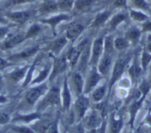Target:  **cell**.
<instances>
[{
	"mask_svg": "<svg viewBox=\"0 0 151 133\" xmlns=\"http://www.w3.org/2000/svg\"><path fill=\"white\" fill-rule=\"evenodd\" d=\"M130 60H131L130 55H124V56L119 57L113 63L111 74L110 76V80H109L108 86H107L109 92L111 91L113 86L117 82L119 81L120 79L122 78Z\"/></svg>",
	"mask_w": 151,
	"mask_h": 133,
	"instance_id": "6da1fadb",
	"label": "cell"
},
{
	"mask_svg": "<svg viewBox=\"0 0 151 133\" xmlns=\"http://www.w3.org/2000/svg\"><path fill=\"white\" fill-rule=\"evenodd\" d=\"M62 104L60 88L58 86H53L47 90L44 99L39 105L38 110L41 111L48 106H60Z\"/></svg>",
	"mask_w": 151,
	"mask_h": 133,
	"instance_id": "7a4b0ae2",
	"label": "cell"
},
{
	"mask_svg": "<svg viewBox=\"0 0 151 133\" xmlns=\"http://www.w3.org/2000/svg\"><path fill=\"white\" fill-rule=\"evenodd\" d=\"M103 77L99 72L97 67L93 65L91 66L88 72H87V77L85 80V86H84L83 94H88L92 92L97 87L99 83Z\"/></svg>",
	"mask_w": 151,
	"mask_h": 133,
	"instance_id": "3957f363",
	"label": "cell"
},
{
	"mask_svg": "<svg viewBox=\"0 0 151 133\" xmlns=\"http://www.w3.org/2000/svg\"><path fill=\"white\" fill-rule=\"evenodd\" d=\"M90 42L91 41L88 39H85L80 43L78 44L76 46L71 47L69 49L67 55H65L68 61V63H69V66H70L72 68H76L78 63V61L79 60V57H80L81 53Z\"/></svg>",
	"mask_w": 151,
	"mask_h": 133,
	"instance_id": "277c9868",
	"label": "cell"
},
{
	"mask_svg": "<svg viewBox=\"0 0 151 133\" xmlns=\"http://www.w3.org/2000/svg\"><path fill=\"white\" fill-rule=\"evenodd\" d=\"M104 53V36L96 38L91 44L90 66H96Z\"/></svg>",
	"mask_w": 151,
	"mask_h": 133,
	"instance_id": "5b68a950",
	"label": "cell"
},
{
	"mask_svg": "<svg viewBox=\"0 0 151 133\" xmlns=\"http://www.w3.org/2000/svg\"><path fill=\"white\" fill-rule=\"evenodd\" d=\"M51 57L53 59V61L52 63L51 72L49 76V82H53L56 77L66 71L68 67L69 66V63L65 56Z\"/></svg>",
	"mask_w": 151,
	"mask_h": 133,
	"instance_id": "8992f818",
	"label": "cell"
},
{
	"mask_svg": "<svg viewBox=\"0 0 151 133\" xmlns=\"http://www.w3.org/2000/svg\"><path fill=\"white\" fill-rule=\"evenodd\" d=\"M71 17L68 14V13H59V14H55V15L51 16L48 18H42L39 20L40 23L44 25H47L50 26L51 31L53 34H56V27L58 25L60 24L62 22H68L70 21Z\"/></svg>",
	"mask_w": 151,
	"mask_h": 133,
	"instance_id": "52a82bcc",
	"label": "cell"
},
{
	"mask_svg": "<svg viewBox=\"0 0 151 133\" xmlns=\"http://www.w3.org/2000/svg\"><path fill=\"white\" fill-rule=\"evenodd\" d=\"M33 11L26 10V11H9L5 14V17L13 23L16 25H22L25 24L33 15Z\"/></svg>",
	"mask_w": 151,
	"mask_h": 133,
	"instance_id": "ba28073f",
	"label": "cell"
},
{
	"mask_svg": "<svg viewBox=\"0 0 151 133\" xmlns=\"http://www.w3.org/2000/svg\"><path fill=\"white\" fill-rule=\"evenodd\" d=\"M48 86L47 83H41L35 87L31 88L25 94V100L27 103L33 105L39 100V99L46 94L48 90Z\"/></svg>",
	"mask_w": 151,
	"mask_h": 133,
	"instance_id": "9c48e42d",
	"label": "cell"
},
{
	"mask_svg": "<svg viewBox=\"0 0 151 133\" xmlns=\"http://www.w3.org/2000/svg\"><path fill=\"white\" fill-rule=\"evenodd\" d=\"M113 65V54L103 53L101 59L99 61L96 67L99 72L103 77H108L111 74Z\"/></svg>",
	"mask_w": 151,
	"mask_h": 133,
	"instance_id": "30bf717a",
	"label": "cell"
},
{
	"mask_svg": "<svg viewBox=\"0 0 151 133\" xmlns=\"http://www.w3.org/2000/svg\"><path fill=\"white\" fill-rule=\"evenodd\" d=\"M26 40L25 32H18L15 34L8 36L3 42H0V50L8 51L17 47Z\"/></svg>",
	"mask_w": 151,
	"mask_h": 133,
	"instance_id": "8fae6325",
	"label": "cell"
},
{
	"mask_svg": "<svg viewBox=\"0 0 151 133\" xmlns=\"http://www.w3.org/2000/svg\"><path fill=\"white\" fill-rule=\"evenodd\" d=\"M40 50V46H36L30 48V49H24L22 52H18V53L14 54L8 57V60L11 63L17 64V63L22 62V61H25L31 58L32 57L34 56Z\"/></svg>",
	"mask_w": 151,
	"mask_h": 133,
	"instance_id": "7c38bea8",
	"label": "cell"
},
{
	"mask_svg": "<svg viewBox=\"0 0 151 133\" xmlns=\"http://www.w3.org/2000/svg\"><path fill=\"white\" fill-rule=\"evenodd\" d=\"M85 30V26L78 22H72L68 25L65 31V36L68 41L71 42H75Z\"/></svg>",
	"mask_w": 151,
	"mask_h": 133,
	"instance_id": "4fadbf2b",
	"label": "cell"
},
{
	"mask_svg": "<svg viewBox=\"0 0 151 133\" xmlns=\"http://www.w3.org/2000/svg\"><path fill=\"white\" fill-rule=\"evenodd\" d=\"M68 42L69 41L65 36H59L49 44L46 48V51L49 52L51 57H58Z\"/></svg>",
	"mask_w": 151,
	"mask_h": 133,
	"instance_id": "5bb4252c",
	"label": "cell"
},
{
	"mask_svg": "<svg viewBox=\"0 0 151 133\" xmlns=\"http://www.w3.org/2000/svg\"><path fill=\"white\" fill-rule=\"evenodd\" d=\"M100 111L99 109H93L88 114L85 120V125L89 129L98 128L103 123Z\"/></svg>",
	"mask_w": 151,
	"mask_h": 133,
	"instance_id": "9a60e30c",
	"label": "cell"
},
{
	"mask_svg": "<svg viewBox=\"0 0 151 133\" xmlns=\"http://www.w3.org/2000/svg\"><path fill=\"white\" fill-rule=\"evenodd\" d=\"M89 105V99L86 97V94H82L78 96L75 103V109L76 113L79 120L82 119L85 116L88 110Z\"/></svg>",
	"mask_w": 151,
	"mask_h": 133,
	"instance_id": "2e32d148",
	"label": "cell"
},
{
	"mask_svg": "<svg viewBox=\"0 0 151 133\" xmlns=\"http://www.w3.org/2000/svg\"><path fill=\"white\" fill-rule=\"evenodd\" d=\"M71 82L74 88L76 96H79L83 94L84 86H85V80L83 75L78 70L74 71L71 74Z\"/></svg>",
	"mask_w": 151,
	"mask_h": 133,
	"instance_id": "e0dca14e",
	"label": "cell"
},
{
	"mask_svg": "<svg viewBox=\"0 0 151 133\" xmlns=\"http://www.w3.org/2000/svg\"><path fill=\"white\" fill-rule=\"evenodd\" d=\"M113 15V11L112 10H104V11L99 12L96 15L95 18L93 20L92 23L90 24L89 28H96L101 27L104 25L106 23L108 22L110 17Z\"/></svg>",
	"mask_w": 151,
	"mask_h": 133,
	"instance_id": "ac0fdd59",
	"label": "cell"
},
{
	"mask_svg": "<svg viewBox=\"0 0 151 133\" xmlns=\"http://www.w3.org/2000/svg\"><path fill=\"white\" fill-rule=\"evenodd\" d=\"M96 0H75L73 11L76 14H84L91 11Z\"/></svg>",
	"mask_w": 151,
	"mask_h": 133,
	"instance_id": "d6986e66",
	"label": "cell"
},
{
	"mask_svg": "<svg viewBox=\"0 0 151 133\" xmlns=\"http://www.w3.org/2000/svg\"><path fill=\"white\" fill-rule=\"evenodd\" d=\"M62 97V105L64 110L68 111L70 109L71 104V93L70 90L69 83H68V77H66L64 80L63 86H62V92H61Z\"/></svg>",
	"mask_w": 151,
	"mask_h": 133,
	"instance_id": "ffe728a7",
	"label": "cell"
},
{
	"mask_svg": "<svg viewBox=\"0 0 151 133\" xmlns=\"http://www.w3.org/2000/svg\"><path fill=\"white\" fill-rule=\"evenodd\" d=\"M129 17L128 14L125 12H119L115 14H113L110 17V20H108V25L109 29L110 31L116 30L117 28L122 23H124L127 18Z\"/></svg>",
	"mask_w": 151,
	"mask_h": 133,
	"instance_id": "44dd1931",
	"label": "cell"
},
{
	"mask_svg": "<svg viewBox=\"0 0 151 133\" xmlns=\"http://www.w3.org/2000/svg\"><path fill=\"white\" fill-rule=\"evenodd\" d=\"M56 11H59L57 0H44L38 10L40 15H46Z\"/></svg>",
	"mask_w": 151,
	"mask_h": 133,
	"instance_id": "7402d4cb",
	"label": "cell"
},
{
	"mask_svg": "<svg viewBox=\"0 0 151 133\" xmlns=\"http://www.w3.org/2000/svg\"><path fill=\"white\" fill-rule=\"evenodd\" d=\"M30 66V65H25L24 66L17 68L12 72L9 73L8 74V77L11 79V81L17 83H19V82L22 81L23 79H25Z\"/></svg>",
	"mask_w": 151,
	"mask_h": 133,
	"instance_id": "603a6c76",
	"label": "cell"
},
{
	"mask_svg": "<svg viewBox=\"0 0 151 133\" xmlns=\"http://www.w3.org/2000/svg\"><path fill=\"white\" fill-rule=\"evenodd\" d=\"M141 34L142 31L140 29L136 27H131L125 32L124 37L128 41L129 43L135 45L139 41Z\"/></svg>",
	"mask_w": 151,
	"mask_h": 133,
	"instance_id": "cb8c5ba5",
	"label": "cell"
},
{
	"mask_svg": "<svg viewBox=\"0 0 151 133\" xmlns=\"http://www.w3.org/2000/svg\"><path fill=\"white\" fill-rule=\"evenodd\" d=\"M51 63H47V65H45V67L40 71V74H38L37 77H36L34 80H32V81L30 82V85L33 86V85L42 83L43 82L50 76V72H51Z\"/></svg>",
	"mask_w": 151,
	"mask_h": 133,
	"instance_id": "d4e9b609",
	"label": "cell"
},
{
	"mask_svg": "<svg viewBox=\"0 0 151 133\" xmlns=\"http://www.w3.org/2000/svg\"><path fill=\"white\" fill-rule=\"evenodd\" d=\"M142 68L141 66V64L138 63L136 59H134L133 63L131 64L130 67H129L128 70V74L130 76V79L132 80V81L135 82L139 79V77H140L141 74H142Z\"/></svg>",
	"mask_w": 151,
	"mask_h": 133,
	"instance_id": "484cf974",
	"label": "cell"
},
{
	"mask_svg": "<svg viewBox=\"0 0 151 133\" xmlns=\"http://www.w3.org/2000/svg\"><path fill=\"white\" fill-rule=\"evenodd\" d=\"M53 121H50L47 118H42L40 119V121L36 122L31 128L36 132V133H46L48 127L51 124Z\"/></svg>",
	"mask_w": 151,
	"mask_h": 133,
	"instance_id": "4316f807",
	"label": "cell"
},
{
	"mask_svg": "<svg viewBox=\"0 0 151 133\" xmlns=\"http://www.w3.org/2000/svg\"><path fill=\"white\" fill-rule=\"evenodd\" d=\"M128 15L133 21L137 23H145V22L149 20V17L145 13V11H140V10L133 9L130 8L128 12Z\"/></svg>",
	"mask_w": 151,
	"mask_h": 133,
	"instance_id": "83f0119b",
	"label": "cell"
},
{
	"mask_svg": "<svg viewBox=\"0 0 151 133\" xmlns=\"http://www.w3.org/2000/svg\"><path fill=\"white\" fill-rule=\"evenodd\" d=\"M107 91V86L105 85H101V86H97L95 89L92 92L91 97L94 102H100L102 100L104 97Z\"/></svg>",
	"mask_w": 151,
	"mask_h": 133,
	"instance_id": "f1b7e54d",
	"label": "cell"
},
{
	"mask_svg": "<svg viewBox=\"0 0 151 133\" xmlns=\"http://www.w3.org/2000/svg\"><path fill=\"white\" fill-rule=\"evenodd\" d=\"M143 97H141V98L139 100L134 101L131 104V106L129 108V112H130V125L131 126H133V123H134L135 118H136V115L137 112L139 111V108L142 106V103L144 100Z\"/></svg>",
	"mask_w": 151,
	"mask_h": 133,
	"instance_id": "f546056e",
	"label": "cell"
},
{
	"mask_svg": "<svg viewBox=\"0 0 151 133\" xmlns=\"http://www.w3.org/2000/svg\"><path fill=\"white\" fill-rule=\"evenodd\" d=\"M123 126V121L122 118L116 119L115 115L113 114L110 118V133H119Z\"/></svg>",
	"mask_w": 151,
	"mask_h": 133,
	"instance_id": "4dcf8cb0",
	"label": "cell"
},
{
	"mask_svg": "<svg viewBox=\"0 0 151 133\" xmlns=\"http://www.w3.org/2000/svg\"><path fill=\"white\" fill-rule=\"evenodd\" d=\"M75 0H57L59 11L62 13H68L73 11Z\"/></svg>",
	"mask_w": 151,
	"mask_h": 133,
	"instance_id": "1f68e13d",
	"label": "cell"
},
{
	"mask_svg": "<svg viewBox=\"0 0 151 133\" xmlns=\"http://www.w3.org/2000/svg\"><path fill=\"white\" fill-rule=\"evenodd\" d=\"M113 46H114L115 51L121 52V51H124L127 49L130 46V43L124 37L118 36V37L113 39Z\"/></svg>",
	"mask_w": 151,
	"mask_h": 133,
	"instance_id": "d6a6232c",
	"label": "cell"
},
{
	"mask_svg": "<svg viewBox=\"0 0 151 133\" xmlns=\"http://www.w3.org/2000/svg\"><path fill=\"white\" fill-rule=\"evenodd\" d=\"M41 118V115L39 114V112H35V113L29 114V115H19L14 118L13 121H19V122H24V123H30L32 121H35L36 119H39Z\"/></svg>",
	"mask_w": 151,
	"mask_h": 133,
	"instance_id": "836d02e7",
	"label": "cell"
},
{
	"mask_svg": "<svg viewBox=\"0 0 151 133\" xmlns=\"http://www.w3.org/2000/svg\"><path fill=\"white\" fill-rule=\"evenodd\" d=\"M42 31V28L39 23H33L32 24L27 31H25V38L26 39H31V38L35 37L37 35L40 34V32Z\"/></svg>",
	"mask_w": 151,
	"mask_h": 133,
	"instance_id": "e575fe53",
	"label": "cell"
},
{
	"mask_svg": "<svg viewBox=\"0 0 151 133\" xmlns=\"http://www.w3.org/2000/svg\"><path fill=\"white\" fill-rule=\"evenodd\" d=\"M130 5L133 6V9L140 10L142 11H148L150 8V5L147 2V0H128Z\"/></svg>",
	"mask_w": 151,
	"mask_h": 133,
	"instance_id": "d590c367",
	"label": "cell"
},
{
	"mask_svg": "<svg viewBox=\"0 0 151 133\" xmlns=\"http://www.w3.org/2000/svg\"><path fill=\"white\" fill-rule=\"evenodd\" d=\"M113 39L110 35L104 36V53L114 54L115 49L113 46Z\"/></svg>",
	"mask_w": 151,
	"mask_h": 133,
	"instance_id": "8d00e7d4",
	"label": "cell"
},
{
	"mask_svg": "<svg viewBox=\"0 0 151 133\" xmlns=\"http://www.w3.org/2000/svg\"><path fill=\"white\" fill-rule=\"evenodd\" d=\"M151 62V54L147 52L146 50H144L142 54V57H141V66L144 71L147 69L149 66L150 63Z\"/></svg>",
	"mask_w": 151,
	"mask_h": 133,
	"instance_id": "74e56055",
	"label": "cell"
},
{
	"mask_svg": "<svg viewBox=\"0 0 151 133\" xmlns=\"http://www.w3.org/2000/svg\"><path fill=\"white\" fill-rule=\"evenodd\" d=\"M37 1V0H7L5 4V8H9L11 7L17 6V5H24L27 3H32Z\"/></svg>",
	"mask_w": 151,
	"mask_h": 133,
	"instance_id": "f35d334b",
	"label": "cell"
},
{
	"mask_svg": "<svg viewBox=\"0 0 151 133\" xmlns=\"http://www.w3.org/2000/svg\"><path fill=\"white\" fill-rule=\"evenodd\" d=\"M12 129L17 133H36L32 128L22 126H16L13 127Z\"/></svg>",
	"mask_w": 151,
	"mask_h": 133,
	"instance_id": "ab89813d",
	"label": "cell"
},
{
	"mask_svg": "<svg viewBox=\"0 0 151 133\" xmlns=\"http://www.w3.org/2000/svg\"><path fill=\"white\" fill-rule=\"evenodd\" d=\"M127 4L128 0H113V8H123V9H127Z\"/></svg>",
	"mask_w": 151,
	"mask_h": 133,
	"instance_id": "60d3db41",
	"label": "cell"
},
{
	"mask_svg": "<svg viewBox=\"0 0 151 133\" xmlns=\"http://www.w3.org/2000/svg\"><path fill=\"white\" fill-rule=\"evenodd\" d=\"M15 64L16 63L8 61V60H5L3 58L0 57V71H3L5 68H8L10 66H12V65H15Z\"/></svg>",
	"mask_w": 151,
	"mask_h": 133,
	"instance_id": "b9f144b4",
	"label": "cell"
},
{
	"mask_svg": "<svg viewBox=\"0 0 151 133\" xmlns=\"http://www.w3.org/2000/svg\"><path fill=\"white\" fill-rule=\"evenodd\" d=\"M106 131V123L104 121H103V123L101 124V125L98 128L92 129H90L89 133H105Z\"/></svg>",
	"mask_w": 151,
	"mask_h": 133,
	"instance_id": "7bdbcfd3",
	"label": "cell"
},
{
	"mask_svg": "<svg viewBox=\"0 0 151 133\" xmlns=\"http://www.w3.org/2000/svg\"><path fill=\"white\" fill-rule=\"evenodd\" d=\"M46 133H59V129H58V124L57 121H53L50 126L48 127Z\"/></svg>",
	"mask_w": 151,
	"mask_h": 133,
	"instance_id": "ee69618b",
	"label": "cell"
},
{
	"mask_svg": "<svg viewBox=\"0 0 151 133\" xmlns=\"http://www.w3.org/2000/svg\"><path fill=\"white\" fill-rule=\"evenodd\" d=\"M10 26L2 25L0 26V40L5 37L9 32Z\"/></svg>",
	"mask_w": 151,
	"mask_h": 133,
	"instance_id": "f6af8a7d",
	"label": "cell"
},
{
	"mask_svg": "<svg viewBox=\"0 0 151 133\" xmlns=\"http://www.w3.org/2000/svg\"><path fill=\"white\" fill-rule=\"evenodd\" d=\"M10 117L8 114L5 112H0V125L6 124L7 123L9 122Z\"/></svg>",
	"mask_w": 151,
	"mask_h": 133,
	"instance_id": "bcb514c9",
	"label": "cell"
},
{
	"mask_svg": "<svg viewBox=\"0 0 151 133\" xmlns=\"http://www.w3.org/2000/svg\"><path fill=\"white\" fill-rule=\"evenodd\" d=\"M142 32H150L151 33V21L147 20L142 24Z\"/></svg>",
	"mask_w": 151,
	"mask_h": 133,
	"instance_id": "7dc6e473",
	"label": "cell"
},
{
	"mask_svg": "<svg viewBox=\"0 0 151 133\" xmlns=\"http://www.w3.org/2000/svg\"><path fill=\"white\" fill-rule=\"evenodd\" d=\"M9 23V20L5 17V14H2L0 13V26L8 25Z\"/></svg>",
	"mask_w": 151,
	"mask_h": 133,
	"instance_id": "c3c4849f",
	"label": "cell"
},
{
	"mask_svg": "<svg viewBox=\"0 0 151 133\" xmlns=\"http://www.w3.org/2000/svg\"><path fill=\"white\" fill-rule=\"evenodd\" d=\"M145 50H146L147 52H149L150 54H151V35H150L147 38V41Z\"/></svg>",
	"mask_w": 151,
	"mask_h": 133,
	"instance_id": "681fc988",
	"label": "cell"
},
{
	"mask_svg": "<svg viewBox=\"0 0 151 133\" xmlns=\"http://www.w3.org/2000/svg\"><path fill=\"white\" fill-rule=\"evenodd\" d=\"M76 133H85L84 132V129L82 126H78L77 129L76 131Z\"/></svg>",
	"mask_w": 151,
	"mask_h": 133,
	"instance_id": "f907efd6",
	"label": "cell"
},
{
	"mask_svg": "<svg viewBox=\"0 0 151 133\" xmlns=\"http://www.w3.org/2000/svg\"><path fill=\"white\" fill-rule=\"evenodd\" d=\"M2 83H3V77L2 75H0V86H2Z\"/></svg>",
	"mask_w": 151,
	"mask_h": 133,
	"instance_id": "816d5d0a",
	"label": "cell"
},
{
	"mask_svg": "<svg viewBox=\"0 0 151 133\" xmlns=\"http://www.w3.org/2000/svg\"><path fill=\"white\" fill-rule=\"evenodd\" d=\"M148 83H149L150 85L151 86V76H150V80H149V81H148Z\"/></svg>",
	"mask_w": 151,
	"mask_h": 133,
	"instance_id": "f5cc1de1",
	"label": "cell"
},
{
	"mask_svg": "<svg viewBox=\"0 0 151 133\" xmlns=\"http://www.w3.org/2000/svg\"><path fill=\"white\" fill-rule=\"evenodd\" d=\"M150 70H151V65H150Z\"/></svg>",
	"mask_w": 151,
	"mask_h": 133,
	"instance_id": "db71d44e",
	"label": "cell"
},
{
	"mask_svg": "<svg viewBox=\"0 0 151 133\" xmlns=\"http://www.w3.org/2000/svg\"><path fill=\"white\" fill-rule=\"evenodd\" d=\"M0 1H1V0H0Z\"/></svg>",
	"mask_w": 151,
	"mask_h": 133,
	"instance_id": "11a10c76",
	"label": "cell"
}]
</instances>
